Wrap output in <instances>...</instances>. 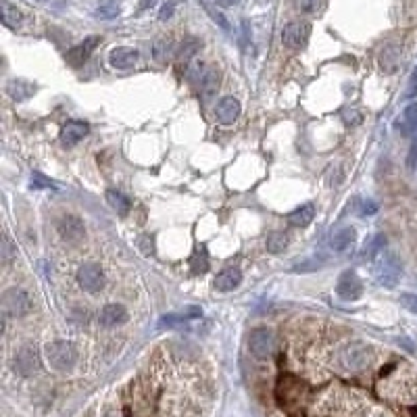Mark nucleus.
Masks as SVG:
<instances>
[{"instance_id":"nucleus-34","label":"nucleus","mask_w":417,"mask_h":417,"mask_svg":"<svg viewBox=\"0 0 417 417\" xmlns=\"http://www.w3.org/2000/svg\"><path fill=\"white\" fill-rule=\"evenodd\" d=\"M342 119H344V123L351 125V127H355V125L361 123V115H359L355 109H346V111L342 113Z\"/></svg>"},{"instance_id":"nucleus-42","label":"nucleus","mask_w":417,"mask_h":417,"mask_svg":"<svg viewBox=\"0 0 417 417\" xmlns=\"http://www.w3.org/2000/svg\"><path fill=\"white\" fill-rule=\"evenodd\" d=\"M220 5H224V7H232V5H238L240 0H218Z\"/></svg>"},{"instance_id":"nucleus-9","label":"nucleus","mask_w":417,"mask_h":417,"mask_svg":"<svg viewBox=\"0 0 417 417\" xmlns=\"http://www.w3.org/2000/svg\"><path fill=\"white\" fill-rule=\"evenodd\" d=\"M40 367V357L34 344H24L15 355V371L21 375H32Z\"/></svg>"},{"instance_id":"nucleus-29","label":"nucleus","mask_w":417,"mask_h":417,"mask_svg":"<svg viewBox=\"0 0 417 417\" xmlns=\"http://www.w3.org/2000/svg\"><path fill=\"white\" fill-rule=\"evenodd\" d=\"M396 61H398V48H394V46H388V48L382 53V57H380L382 67L388 69V71H392V69L396 67Z\"/></svg>"},{"instance_id":"nucleus-5","label":"nucleus","mask_w":417,"mask_h":417,"mask_svg":"<svg viewBox=\"0 0 417 417\" xmlns=\"http://www.w3.org/2000/svg\"><path fill=\"white\" fill-rule=\"evenodd\" d=\"M3 303H5V313L13 317H26L34 307L32 296L24 288H9L5 292Z\"/></svg>"},{"instance_id":"nucleus-3","label":"nucleus","mask_w":417,"mask_h":417,"mask_svg":"<svg viewBox=\"0 0 417 417\" xmlns=\"http://www.w3.org/2000/svg\"><path fill=\"white\" fill-rule=\"evenodd\" d=\"M46 361L51 363L53 369L57 371H67L76 365L78 361V351L71 342L67 340H57L46 344Z\"/></svg>"},{"instance_id":"nucleus-4","label":"nucleus","mask_w":417,"mask_h":417,"mask_svg":"<svg viewBox=\"0 0 417 417\" xmlns=\"http://www.w3.org/2000/svg\"><path fill=\"white\" fill-rule=\"evenodd\" d=\"M249 351L257 357V359H267L274 355L276 351V334L269 328H257L251 332L249 338Z\"/></svg>"},{"instance_id":"nucleus-30","label":"nucleus","mask_w":417,"mask_h":417,"mask_svg":"<svg viewBox=\"0 0 417 417\" xmlns=\"http://www.w3.org/2000/svg\"><path fill=\"white\" fill-rule=\"evenodd\" d=\"M96 15H98L100 19H113V17H117V15H119V7H117V5H113V3L100 5V7H98V11H96Z\"/></svg>"},{"instance_id":"nucleus-25","label":"nucleus","mask_w":417,"mask_h":417,"mask_svg":"<svg viewBox=\"0 0 417 417\" xmlns=\"http://www.w3.org/2000/svg\"><path fill=\"white\" fill-rule=\"evenodd\" d=\"M17 257V249L13 247L9 234H3V238H0V261H3V265H11Z\"/></svg>"},{"instance_id":"nucleus-28","label":"nucleus","mask_w":417,"mask_h":417,"mask_svg":"<svg viewBox=\"0 0 417 417\" xmlns=\"http://www.w3.org/2000/svg\"><path fill=\"white\" fill-rule=\"evenodd\" d=\"M286 247H288V236H286L284 232H274V234H269V238H267V251H269V253L278 255V253L286 251Z\"/></svg>"},{"instance_id":"nucleus-22","label":"nucleus","mask_w":417,"mask_h":417,"mask_svg":"<svg viewBox=\"0 0 417 417\" xmlns=\"http://www.w3.org/2000/svg\"><path fill=\"white\" fill-rule=\"evenodd\" d=\"M313 218H315V206L309 202V204L299 206L296 211H292V213L288 215V224H290L292 228H307V226L313 222Z\"/></svg>"},{"instance_id":"nucleus-17","label":"nucleus","mask_w":417,"mask_h":417,"mask_svg":"<svg viewBox=\"0 0 417 417\" xmlns=\"http://www.w3.org/2000/svg\"><path fill=\"white\" fill-rule=\"evenodd\" d=\"M88 134V125L84 121H67L61 130V142L65 146L78 144L84 136Z\"/></svg>"},{"instance_id":"nucleus-15","label":"nucleus","mask_w":417,"mask_h":417,"mask_svg":"<svg viewBox=\"0 0 417 417\" xmlns=\"http://www.w3.org/2000/svg\"><path fill=\"white\" fill-rule=\"evenodd\" d=\"M140 55L136 48H127V46H119V48H113L111 55H109V61L113 67L117 69H130L138 63Z\"/></svg>"},{"instance_id":"nucleus-43","label":"nucleus","mask_w":417,"mask_h":417,"mask_svg":"<svg viewBox=\"0 0 417 417\" xmlns=\"http://www.w3.org/2000/svg\"><path fill=\"white\" fill-rule=\"evenodd\" d=\"M261 3H263V0H261Z\"/></svg>"},{"instance_id":"nucleus-10","label":"nucleus","mask_w":417,"mask_h":417,"mask_svg":"<svg viewBox=\"0 0 417 417\" xmlns=\"http://www.w3.org/2000/svg\"><path fill=\"white\" fill-rule=\"evenodd\" d=\"M59 232L69 245H80L86 238V226L78 215H65L59 224Z\"/></svg>"},{"instance_id":"nucleus-33","label":"nucleus","mask_w":417,"mask_h":417,"mask_svg":"<svg viewBox=\"0 0 417 417\" xmlns=\"http://www.w3.org/2000/svg\"><path fill=\"white\" fill-rule=\"evenodd\" d=\"M319 7H321V0H299V9H301L303 13H307V15L317 13Z\"/></svg>"},{"instance_id":"nucleus-41","label":"nucleus","mask_w":417,"mask_h":417,"mask_svg":"<svg viewBox=\"0 0 417 417\" xmlns=\"http://www.w3.org/2000/svg\"><path fill=\"white\" fill-rule=\"evenodd\" d=\"M154 5H157V0H140V11L152 9Z\"/></svg>"},{"instance_id":"nucleus-20","label":"nucleus","mask_w":417,"mask_h":417,"mask_svg":"<svg viewBox=\"0 0 417 417\" xmlns=\"http://www.w3.org/2000/svg\"><path fill=\"white\" fill-rule=\"evenodd\" d=\"M384 245H386V236L384 234H373L365 245L363 249L359 251V261H373L382 255L384 251Z\"/></svg>"},{"instance_id":"nucleus-21","label":"nucleus","mask_w":417,"mask_h":417,"mask_svg":"<svg viewBox=\"0 0 417 417\" xmlns=\"http://www.w3.org/2000/svg\"><path fill=\"white\" fill-rule=\"evenodd\" d=\"M198 86H200V92H202L204 98H211L220 88V71L213 69V67H206V71L198 80Z\"/></svg>"},{"instance_id":"nucleus-2","label":"nucleus","mask_w":417,"mask_h":417,"mask_svg":"<svg viewBox=\"0 0 417 417\" xmlns=\"http://www.w3.org/2000/svg\"><path fill=\"white\" fill-rule=\"evenodd\" d=\"M402 276V263L398 259L396 253L392 251H386L384 255L378 257V263H375V282L384 288H394L398 284Z\"/></svg>"},{"instance_id":"nucleus-40","label":"nucleus","mask_w":417,"mask_h":417,"mask_svg":"<svg viewBox=\"0 0 417 417\" xmlns=\"http://www.w3.org/2000/svg\"><path fill=\"white\" fill-rule=\"evenodd\" d=\"M208 13H211V17H213V19H215V21H218V24H220L224 30H230V24H228V19H226V17H224L220 11H215V9H208Z\"/></svg>"},{"instance_id":"nucleus-38","label":"nucleus","mask_w":417,"mask_h":417,"mask_svg":"<svg viewBox=\"0 0 417 417\" xmlns=\"http://www.w3.org/2000/svg\"><path fill=\"white\" fill-rule=\"evenodd\" d=\"M378 211V204L373 200H363L361 204V215H373Z\"/></svg>"},{"instance_id":"nucleus-24","label":"nucleus","mask_w":417,"mask_h":417,"mask_svg":"<svg viewBox=\"0 0 417 417\" xmlns=\"http://www.w3.org/2000/svg\"><path fill=\"white\" fill-rule=\"evenodd\" d=\"M173 55V42L169 38H159L152 44V59L157 63H165Z\"/></svg>"},{"instance_id":"nucleus-23","label":"nucleus","mask_w":417,"mask_h":417,"mask_svg":"<svg viewBox=\"0 0 417 417\" xmlns=\"http://www.w3.org/2000/svg\"><path fill=\"white\" fill-rule=\"evenodd\" d=\"M107 202L111 204V208H115V211H117L119 215H127L130 208H132L130 198H127L125 194L117 192V190H109V192H107Z\"/></svg>"},{"instance_id":"nucleus-19","label":"nucleus","mask_w":417,"mask_h":417,"mask_svg":"<svg viewBox=\"0 0 417 417\" xmlns=\"http://www.w3.org/2000/svg\"><path fill=\"white\" fill-rule=\"evenodd\" d=\"M36 92V86L28 80H21V78H15L7 84V94L13 98V100H28L32 94Z\"/></svg>"},{"instance_id":"nucleus-32","label":"nucleus","mask_w":417,"mask_h":417,"mask_svg":"<svg viewBox=\"0 0 417 417\" xmlns=\"http://www.w3.org/2000/svg\"><path fill=\"white\" fill-rule=\"evenodd\" d=\"M400 305H402L409 313L417 315V294H411V292L400 294Z\"/></svg>"},{"instance_id":"nucleus-26","label":"nucleus","mask_w":417,"mask_h":417,"mask_svg":"<svg viewBox=\"0 0 417 417\" xmlns=\"http://www.w3.org/2000/svg\"><path fill=\"white\" fill-rule=\"evenodd\" d=\"M198 48H200V44H198L196 40H188V42H184V44L177 48V53H175V59H177L179 63H190V61L196 57Z\"/></svg>"},{"instance_id":"nucleus-16","label":"nucleus","mask_w":417,"mask_h":417,"mask_svg":"<svg viewBox=\"0 0 417 417\" xmlns=\"http://www.w3.org/2000/svg\"><path fill=\"white\" fill-rule=\"evenodd\" d=\"M396 127L405 138H415L417 136V103H411L402 111V115L396 121Z\"/></svg>"},{"instance_id":"nucleus-8","label":"nucleus","mask_w":417,"mask_h":417,"mask_svg":"<svg viewBox=\"0 0 417 417\" xmlns=\"http://www.w3.org/2000/svg\"><path fill=\"white\" fill-rule=\"evenodd\" d=\"M336 294L342 299V301H359L361 294H363V284L359 280V276L355 272H344L340 278H338V284H336Z\"/></svg>"},{"instance_id":"nucleus-27","label":"nucleus","mask_w":417,"mask_h":417,"mask_svg":"<svg viewBox=\"0 0 417 417\" xmlns=\"http://www.w3.org/2000/svg\"><path fill=\"white\" fill-rule=\"evenodd\" d=\"M3 21L7 28H17L21 24V13L17 7H13L7 0H3Z\"/></svg>"},{"instance_id":"nucleus-12","label":"nucleus","mask_w":417,"mask_h":417,"mask_svg":"<svg viewBox=\"0 0 417 417\" xmlns=\"http://www.w3.org/2000/svg\"><path fill=\"white\" fill-rule=\"evenodd\" d=\"M98 42H100V38L98 36H90V38H86L84 42H80L78 46H73L69 53H67V61L73 65V67H78V65H82V63H86L88 61V57L94 53V48L98 46Z\"/></svg>"},{"instance_id":"nucleus-18","label":"nucleus","mask_w":417,"mask_h":417,"mask_svg":"<svg viewBox=\"0 0 417 417\" xmlns=\"http://www.w3.org/2000/svg\"><path fill=\"white\" fill-rule=\"evenodd\" d=\"M240 282H242L240 269L228 267V269H224V272L215 278V288H218L220 292H232V290H236V288L240 286Z\"/></svg>"},{"instance_id":"nucleus-39","label":"nucleus","mask_w":417,"mask_h":417,"mask_svg":"<svg viewBox=\"0 0 417 417\" xmlns=\"http://www.w3.org/2000/svg\"><path fill=\"white\" fill-rule=\"evenodd\" d=\"M417 94V67L413 69V73H411V80H409V90H407V96L411 98V96H415Z\"/></svg>"},{"instance_id":"nucleus-35","label":"nucleus","mask_w":417,"mask_h":417,"mask_svg":"<svg viewBox=\"0 0 417 417\" xmlns=\"http://www.w3.org/2000/svg\"><path fill=\"white\" fill-rule=\"evenodd\" d=\"M32 188H36V190H40V188H53V181L48 179V177H44L42 173H34L32 175Z\"/></svg>"},{"instance_id":"nucleus-36","label":"nucleus","mask_w":417,"mask_h":417,"mask_svg":"<svg viewBox=\"0 0 417 417\" xmlns=\"http://www.w3.org/2000/svg\"><path fill=\"white\" fill-rule=\"evenodd\" d=\"M192 265H194V274H204V272L208 269V263H206V255L202 253V257H200V259H198V257H194Z\"/></svg>"},{"instance_id":"nucleus-31","label":"nucleus","mask_w":417,"mask_h":417,"mask_svg":"<svg viewBox=\"0 0 417 417\" xmlns=\"http://www.w3.org/2000/svg\"><path fill=\"white\" fill-rule=\"evenodd\" d=\"M204 71H206V65H204L202 61H192V65L188 67V78H190L192 82H198V80L202 78Z\"/></svg>"},{"instance_id":"nucleus-11","label":"nucleus","mask_w":417,"mask_h":417,"mask_svg":"<svg viewBox=\"0 0 417 417\" xmlns=\"http://www.w3.org/2000/svg\"><path fill=\"white\" fill-rule=\"evenodd\" d=\"M355 238H357V232L355 228L351 226H342V228H336L330 238H328V245L334 253H346L353 245H355Z\"/></svg>"},{"instance_id":"nucleus-1","label":"nucleus","mask_w":417,"mask_h":417,"mask_svg":"<svg viewBox=\"0 0 417 417\" xmlns=\"http://www.w3.org/2000/svg\"><path fill=\"white\" fill-rule=\"evenodd\" d=\"M369 361H371V348H369V344L359 342V340L342 344L336 353L338 367L348 373H357V371L365 369L369 365Z\"/></svg>"},{"instance_id":"nucleus-13","label":"nucleus","mask_w":417,"mask_h":417,"mask_svg":"<svg viewBox=\"0 0 417 417\" xmlns=\"http://www.w3.org/2000/svg\"><path fill=\"white\" fill-rule=\"evenodd\" d=\"M240 103L236 100V98H232V96H226V98H222L220 100V105H218V109H215V117H218V121L220 123H224V125H232L238 117H240Z\"/></svg>"},{"instance_id":"nucleus-37","label":"nucleus","mask_w":417,"mask_h":417,"mask_svg":"<svg viewBox=\"0 0 417 417\" xmlns=\"http://www.w3.org/2000/svg\"><path fill=\"white\" fill-rule=\"evenodd\" d=\"M173 9H175V3H167V5H163L161 11H159V19H161V21H167V19L173 15Z\"/></svg>"},{"instance_id":"nucleus-7","label":"nucleus","mask_w":417,"mask_h":417,"mask_svg":"<svg viewBox=\"0 0 417 417\" xmlns=\"http://www.w3.org/2000/svg\"><path fill=\"white\" fill-rule=\"evenodd\" d=\"M78 282L86 292H98L105 286V276H103L100 265L94 261L84 263L78 272Z\"/></svg>"},{"instance_id":"nucleus-6","label":"nucleus","mask_w":417,"mask_h":417,"mask_svg":"<svg viewBox=\"0 0 417 417\" xmlns=\"http://www.w3.org/2000/svg\"><path fill=\"white\" fill-rule=\"evenodd\" d=\"M311 36V26L305 21H292L282 30V44L286 48H303Z\"/></svg>"},{"instance_id":"nucleus-14","label":"nucleus","mask_w":417,"mask_h":417,"mask_svg":"<svg viewBox=\"0 0 417 417\" xmlns=\"http://www.w3.org/2000/svg\"><path fill=\"white\" fill-rule=\"evenodd\" d=\"M125 319H127V311H125L121 305H115V303L105 305V307L100 309V313H98V323H100L103 328L121 326V323H125Z\"/></svg>"}]
</instances>
